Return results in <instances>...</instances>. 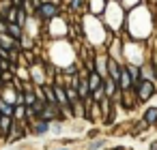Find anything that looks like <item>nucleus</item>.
<instances>
[{
	"instance_id": "obj_1",
	"label": "nucleus",
	"mask_w": 157,
	"mask_h": 150,
	"mask_svg": "<svg viewBox=\"0 0 157 150\" xmlns=\"http://www.w3.org/2000/svg\"><path fill=\"white\" fill-rule=\"evenodd\" d=\"M58 2L56 0H41L39 7L35 9V20H41V22H50L58 15Z\"/></svg>"
},
{
	"instance_id": "obj_2",
	"label": "nucleus",
	"mask_w": 157,
	"mask_h": 150,
	"mask_svg": "<svg viewBox=\"0 0 157 150\" xmlns=\"http://www.w3.org/2000/svg\"><path fill=\"white\" fill-rule=\"evenodd\" d=\"M133 92H136V99H138V103H142V101H148L155 92H157V88H155V82H151V79H140L138 82V86L136 88H131Z\"/></svg>"
},
{
	"instance_id": "obj_3",
	"label": "nucleus",
	"mask_w": 157,
	"mask_h": 150,
	"mask_svg": "<svg viewBox=\"0 0 157 150\" xmlns=\"http://www.w3.org/2000/svg\"><path fill=\"white\" fill-rule=\"evenodd\" d=\"M116 86H118V92L131 90V77H129V73H127L125 64H123V69H121V75H118V82H116Z\"/></svg>"
},
{
	"instance_id": "obj_4",
	"label": "nucleus",
	"mask_w": 157,
	"mask_h": 150,
	"mask_svg": "<svg viewBox=\"0 0 157 150\" xmlns=\"http://www.w3.org/2000/svg\"><path fill=\"white\" fill-rule=\"evenodd\" d=\"M30 131H33L35 135H43V133L50 131V122H48V120H41V118H35V120L30 122Z\"/></svg>"
},
{
	"instance_id": "obj_5",
	"label": "nucleus",
	"mask_w": 157,
	"mask_h": 150,
	"mask_svg": "<svg viewBox=\"0 0 157 150\" xmlns=\"http://www.w3.org/2000/svg\"><path fill=\"white\" fill-rule=\"evenodd\" d=\"M5 32L11 37V39H15V41H20L22 37H24V30H22V26H17V24H7V28H5Z\"/></svg>"
},
{
	"instance_id": "obj_6",
	"label": "nucleus",
	"mask_w": 157,
	"mask_h": 150,
	"mask_svg": "<svg viewBox=\"0 0 157 150\" xmlns=\"http://www.w3.org/2000/svg\"><path fill=\"white\" fill-rule=\"evenodd\" d=\"M86 84H88V88H90V90H95V88H99V86L103 84V79H101L95 71H90V73L86 75Z\"/></svg>"
},
{
	"instance_id": "obj_7",
	"label": "nucleus",
	"mask_w": 157,
	"mask_h": 150,
	"mask_svg": "<svg viewBox=\"0 0 157 150\" xmlns=\"http://www.w3.org/2000/svg\"><path fill=\"white\" fill-rule=\"evenodd\" d=\"M11 124H13V118H9V116H0V137H7Z\"/></svg>"
},
{
	"instance_id": "obj_8",
	"label": "nucleus",
	"mask_w": 157,
	"mask_h": 150,
	"mask_svg": "<svg viewBox=\"0 0 157 150\" xmlns=\"http://www.w3.org/2000/svg\"><path fill=\"white\" fill-rule=\"evenodd\" d=\"M144 124H157V107H148L144 112V118H142Z\"/></svg>"
},
{
	"instance_id": "obj_9",
	"label": "nucleus",
	"mask_w": 157,
	"mask_h": 150,
	"mask_svg": "<svg viewBox=\"0 0 157 150\" xmlns=\"http://www.w3.org/2000/svg\"><path fill=\"white\" fill-rule=\"evenodd\" d=\"M103 144H105V139H93V141L88 144V150H99Z\"/></svg>"
},
{
	"instance_id": "obj_10",
	"label": "nucleus",
	"mask_w": 157,
	"mask_h": 150,
	"mask_svg": "<svg viewBox=\"0 0 157 150\" xmlns=\"http://www.w3.org/2000/svg\"><path fill=\"white\" fill-rule=\"evenodd\" d=\"M82 2H84V0H69V9L71 11H80L82 9Z\"/></svg>"
},
{
	"instance_id": "obj_11",
	"label": "nucleus",
	"mask_w": 157,
	"mask_h": 150,
	"mask_svg": "<svg viewBox=\"0 0 157 150\" xmlns=\"http://www.w3.org/2000/svg\"><path fill=\"white\" fill-rule=\"evenodd\" d=\"M5 28H7V22H2V20H0V35L5 32Z\"/></svg>"
},
{
	"instance_id": "obj_12",
	"label": "nucleus",
	"mask_w": 157,
	"mask_h": 150,
	"mask_svg": "<svg viewBox=\"0 0 157 150\" xmlns=\"http://www.w3.org/2000/svg\"><path fill=\"white\" fill-rule=\"evenodd\" d=\"M11 5L13 7H22V0H11Z\"/></svg>"
},
{
	"instance_id": "obj_13",
	"label": "nucleus",
	"mask_w": 157,
	"mask_h": 150,
	"mask_svg": "<svg viewBox=\"0 0 157 150\" xmlns=\"http://www.w3.org/2000/svg\"><path fill=\"white\" fill-rule=\"evenodd\" d=\"M151 150H157V141H153V144H151Z\"/></svg>"
},
{
	"instance_id": "obj_14",
	"label": "nucleus",
	"mask_w": 157,
	"mask_h": 150,
	"mask_svg": "<svg viewBox=\"0 0 157 150\" xmlns=\"http://www.w3.org/2000/svg\"><path fill=\"white\" fill-rule=\"evenodd\" d=\"M54 150H69V148H54Z\"/></svg>"
}]
</instances>
